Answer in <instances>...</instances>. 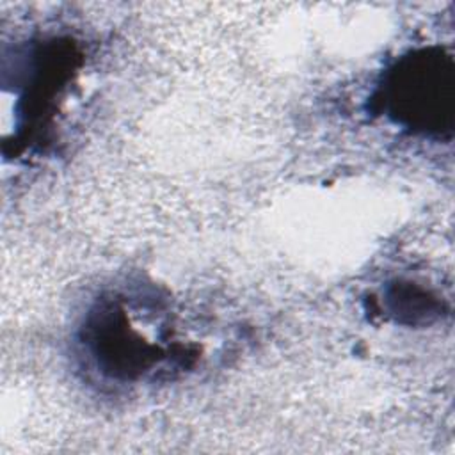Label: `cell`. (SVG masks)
I'll return each mask as SVG.
<instances>
[{"mask_svg": "<svg viewBox=\"0 0 455 455\" xmlns=\"http://www.w3.org/2000/svg\"><path fill=\"white\" fill-rule=\"evenodd\" d=\"M382 100L389 116L409 128L444 133L453 126V62L443 50L402 59L389 75Z\"/></svg>", "mask_w": 455, "mask_h": 455, "instance_id": "6da1fadb", "label": "cell"}]
</instances>
